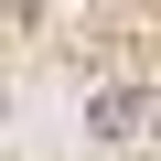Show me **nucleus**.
I'll return each instance as SVG.
<instances>
[{"label":"nucleus","instance_id":"obj_1","mask_svg":"<svg viewBox=\"0 0 161 161\" xmlns=\"http://www.w3.org/2000/svg\"><path fill=\"white\" fill-rule=\"evenodd\" d=\"M97 129H108V140H118V129H140V97H129V86H108V97H97Z\"/></svg>","mask_w":161,"mask_h":161}]
</instances>
